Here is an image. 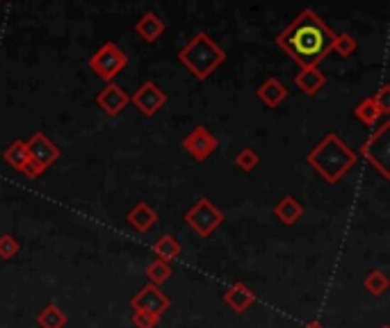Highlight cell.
Listing matches in <instances>:
<instances>
[{
    "label": "cell",
    "instance_id": "1",
    "mask_svg": "<svg viewBox=\"0 0 390 328\" xmlns=\"http://www.w3.org/2000/svg\"><path fill=\"white\" fill-rule=\"evenodd\" d=\"M278 43L299 64H303L306 69H313L324 55L335 46V37L315 14L303 12L295 23L278 37Z\"/></svg>",
    "mask_w": 390,
    "mask_h": 328
},
{
    "label": "cell",
    "instance_id": "2",
    "mask_svg": "<svg viewBox=\"0 0 390 328\" xmlns=\"http://www.w3.org/2000/svg\"><path fill=\"white\" fill-rule=\"evenodd\" d=\"M306 160L327 182H338L356 164V153L338 135H327Z\"/></svg>",
    "mask_w": 390,
    "mask_h": 328
},
{
    "label": "cell",
    "instance_id": "3",
    "mask_svg": "<svg viewBox=\"0 0 390 328\" xmlns=\"http://www.w3.org/2000/svg\"><path fill=\"white\" fill-rule=\"evenodd\" d=\"M222 222H224L222 210L212 201H208V199H199L185 212V224L199 237H210L217 228L222 226Z\"/></svg>",
    "mask_w": 390,
    "mask_h": 328
},
{
    "label": "cell",
    "instance_id": "4",
    "mask_svg": "<svg viewBox=\"0 0 390 328\" xmlns=\"http://www.w3.org/2000/svg\"><path fill=\"white\" fill-rule=\"evenodd\" d=\"M28 176L37 178L39 173H43L53 162L60 158V151L55 148V144L41 133H35L32 139L28 141Z\"/></svg>",
    "mask_w": 390,
    "mask_h": 328
},
{
    "label": "cell",
    "instance_id": "5",
    "mask_svg": "<svg viewBox=\"0 0 390 328\" xmlns=\"http://www.w3.org/2000/svg\"><path fill=\"white\" fill-rule=\"evenodd\" d=\"M180 60L188 64V67L199 75V78H205L217 64H220L222 60V53L217 50L210 41L205 39H199L194 41L190 48H185L180 53Z\"/></svg>",
    "mask_w": 390,
    "mask_h": 328
},
{
    "label": "cell",
    "instance_id": "6",
    "mask_svg": "<svg viewBox=\"0 0 390 328\" xmlns=\"http://www.w3.org/2000/svg\"><path fill=\"white\" fill-rule=\"evenodd\" d=\"M130 308L162 317L171 308V299L158 285H153V283H146V285L130 299Z\"/></svg>",
    "mask_w": 390,
    "mask_h": 328
},
{
    "label": "cell",
    "instance_id": "7",
    "mask_svg": "<svg viewBox=\"0 0 390 328\" xmlns=\"http://www.w3.org/2000/svg\"><path fill=\"white\" fill-rule=\"evenodd\" d=\"M124 67H126L124 53L119 48H114L112 43H107V46L92 60V69L99 73L101 78H105V80H110L112 75H117Z\"/></svg>",
    "mask_w": 390,
    "mask_h": 328
},
{
    "label": "cell",
    "instance_id": "8",
    "mask_svg": "<svg viewBox=\"0 0 390 328\" xmlns=\"http://www.w3.org/2000/svg\"><path fill=\"white\" fill-rule=\"evenodd\" d=\"M183 146H185V151L192 158L205 160L217 151V139L212 133H208V128L199 126V128H194L185 139H183Z\"/></svg>",
    "mask_w": 390,
    "mask_h": 328
},
{
    "label": "cell",
    "instance_id": "9",
    "mask_svg": "<svg viewBox=\"0 0 390 328\" xmlns=\"http://www.w3.org/2000/svg\"><path fill=\"white\" fill-rule=\"evenodd\" d=\"M224 303L229 305L235 315H242V312H247L256 303V292H251V288L237 280V283H233V285L224 292Z\"/></svg>",
    "mask_w": 390,
    "mask_h": 328
},
{
    "label": "cell",
    "instance_id": "10",
    "mask_svg": "<svg viewBox=\"0 0 390 328\" xmlns=\"http://www.w3.org/2000/svg\"><path fill=\"white\" fill-rule=\"evenodd\" d=\"M135 105L142 109V112L146 114V116H153L158 109L165 105V101H167V96L160 92V87L158 84H153V82H146V84H142V89H139L137 94H135Z\"/></svg>",
    "mask_w": 390,
    "mask_h": 328
},
{
    "label": "cell",
    "instance_id": "11",
    "mask_svg": "<svg viewBox=\"0 0 390 328\" xmlns=\"http://www.w3.org/2000/svg\"><path fill=\"white\" fill-rule=\"evenodd\" d=\"M128 224L133 226L137 233H148L151 228L158 224V212L148 203L142 201L128 212Z\"/></svg>",
    "mask_w": 390,
    "mask_h": 328
},
{
    "label": "cell",
    "instance_id": "12",
    "mask_svg": "<svg viewBox=\"0 0 390 328\" xmlns=\"http://www.w3.org/2000/svg\"><path fill=\"white\" fill-rule=\"evenodd\" d=\"M96 101H99V105L105 109L107 114H110V116H117V114L121 112V109L128 105V96H126V92L121 89V87L107 84L105 89L99 94V98H96Z\"/></svg>",
    "mask_w": 390,
    "mask_h": 328
},
{
    "label": "cell",
    "instance_id": "13",
    "mask_svg": "<svg viewBox=\"0 0 390 328\" xmlns=\"http://www.w3.org/2000/svg\"><path fill=\"white\" fill-rule=\"evenodd\" d=\"M301 214H303V205L295 199V196H283V199L274 205V217L286 226L297 224Z\"/></svg>",
    "mask_w": 390,
    "mask_h": 328
},
{
    "label": "cell",
    "instance_id": "14",
    "mask_svg": "<svg viewBox=\"0 0 390 328\" xmlns=\"http://www.w3.org/2000/svg\"><path fill=\"white\" fill-rule=\"evenodd\" d=\"M35 322H37L39 328H67L69 317H67V312H64L58 303H48V305H43V308L37 312Z\"/></svg>",
    "mask_w": 390,
    "mask_h": 328
},
{
    "label": "cell",
    "instance_id": "15",
    "mask_svg": "<svg viewBox=\"0 0 390 328\" xmlns=\"http://www.w3.org/2000/svg\"><path fill=\"white\" fill-rule=\"evenodd\" d=\"M153 253L160 260H165V262H169V265H171V262L183 253V246H180V242L173 235H162L158 242L153 244Z\"/></svg>",
    "mask_w": 390,
    "mask_h": 328
},
{
    "label": "cell",
    "instance_id": "16",
    "mask_svg": "<svg viewBox=\"0 0 390 328\" xmlns=\"http://www.w3.org/2000/svg\"><path fill=\"white\" fill-rule=\"evenodd\" d=\"M286 96H288L286 87L281 84L278 80H267V82L258 89V98H260V101H263L265 105H269V107L281 105V101H283Z\"/></svg>",
    "mask_w": 390,
    "mask_h": 328
},
{
    "label": "cell",
    "instance_id": "17",
    "mask_svg": "<svg viewBox=\"0 0 390 328\" xmlns=\"http://www.w3.org/2000/svg\"><path fill=\"white\" fill-rule=\"evenodd\" d=\"M3 158H5L7 164H12L16 171L28 173V146H26V141H21V139L14 141V144L3 153Z\"/></svg>",
    "mask_w": 390,
    "mask_h": 328
},
{
    "label": "cell",
    "instance_id": "18",
    "mask_svg": "<svg viewBox=\"0 0 390 328\" xmlns=\"http://www.w3.org/2000/svg\"><path fill=\"white\" fill-rule=\"evenodd\" d=\"M388 285H390V280L381 269H372L363 278V290L370 292L372 297H384V294L388 292Z\"/></svg>",
    "mask_w": 390,
    "mask_h": 328
},
{
    "label": "cell",
    "instance_id": "19",
    "mask_svg": "<svg viewBox=\"0 0 390 328\" xmlns=\"http://www.w3.org/2000/svg\"><path fill=\"white\" fill-rule=\"evenodd\" d=\"M297 87L303 92V94H315L320 87L324 84V75L315 69H306L303 73L297 75Z\"/></svg>",
    "mask_w": 390,
    "mask_h": 328
},
{
    "label": "cell",
    "instance_id": "20",
    "mask_svg": "<svg viewBox=\"0 0 390 328\" xmlns=\"http://www.w3.org/2000/svg\"><path fill=\"white\" fill-rule=\"evenodd\" d=\"M146 278H148V283H153V285L160 288L162 283H167L171 278V265H169V262H165V260L156 258L146 267Z\"/></svg>",
    "mask_w": 390,
    "mask_h": 328
},
{
    "label": "cell",
    "instance_id": "21",
    "mask_svg": "<svg viewBox=\"0 0 390 328\" xmlns=\"http://www.w3.org/2000/svg\"><path fill=\"white\" fill-rule=\"evenodd\" d=\"M18 251H21V242L14 237V235H0V260H12L18 256Z\"/></svg>",
    "mask_w": 390,
    "mask_h": 328
},
{
    "label": "cell",
    "instance_id": "22",
    "mask_svg": "<svg viewBox=\"0 0 390 328\" xmlns=\"http://www.w3.org/2000/svg\"><path fill=\"white\" fill-rule=\"evenodd\" d=\"M379 114H381V112H379V107L374 105L372 98H367V101H363L359 107H356V116H359L361 121L367 124V126H372L379 119Z\"/></svg>",
    "mask_w": 390,
    "mask_h": 328
},
{
    "label": "cell",
    "instance_id": "23",
    "mask_svg": "<svg viewBox=\"0 0 390 328\" xmlns=\"http://www.w3.org/2000/svg\"><path fill=\"white\" fill-rule=\"evenodd\" d=\"M130 322L135 324V328H158L160 317L151 315V312H142V310H133V315H130Z\"/></svg>",
    "mask_w": 390,
    "mask_h": 328
},
{
    "label": "cell",
    "instance_id": "24",
    "mask_svg": "<svg viewBox=\"0 0 390 328\" xmlns=\"http://www.w3.org/2000/svg\"><path fill=\"white\" fill-rule=\"evenodd\" d=\"M235 162H237V167H240V169H244V171H254V169H256V164H258V155H256V151L244 148L242 153H237Z\"/></svg>",
    "mask_w": 390,
    "mask_h": 328
},
{
    "label": "cell",
    "instance_id": "25",
    "mask_svg": "<svg viewBox=\"0 0 390 328\" xmlns=\"http://www.w3.org/2000/svg\"><path fill=\"white\" fill-rule=\"evenodd\" d=\"M303 328H327L322 322H308V324H303Z\"/></svg>",
    "mask_w": 390,
    "mask_h": 328
},
{
    "label": "cell",
    "instance_id": "26",
    "mask_svg": "<svg viewBox=\"0 0 390 328\" xmlns=\"http://www.w3.org/2000/svg\"><path fill=\"white\" fill-rule=\"evenodd\" d=\"M381 328H388V326H381Z\"/></svg>",
    "mask_w": 390,
    "mask_h": 328
}]
</instances>
